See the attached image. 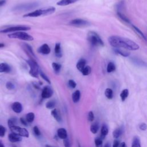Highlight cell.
Masks as SVG:
<instances>
[{"instance_id": "cell-1", "label": "cell", "mask_w": 147, "mask_h": 147, "mask_svg": "<svg viewBox=\"0 0 147 147\" xmlns=\"http://www.w3.org/2000/svg\"><path fill=\"white\" fill-rule=\"evenodd\" d=\"M108 41L114 48H123L130 51H136L140 48V46L133 40L118 36H110Z\"/></svg>"}, {"instance_id": "cell-2", "label": "cell", "mask_w": 147, "mask_h": 147, "mask_svg": "<svg viewBox=\"0 0 147 147\" xmlns=\"http://www.w3.org/2000/svg\"><path fill=\"white\" fill-rule=\"evenodd\" d=\"M55 11L54 7H51L45 9H38L34 11L26 13L24 15V17H37L40 16H47L51 14Z\"/></svg>"}, {"instance_id": "cell-3", "label": "cell", "mask_w": 147, "mask_h": 147, "mask_svg": "<svg viewBox=\"0 0 147 147\" xmlns=\"http://www.w3.org/2000/svg\"><path fill=\"white\" fill-rule=\"evenodd\" d=\"M87 40L93 46L103 47L104 42L100 36L95 32L90 31L87 34Z\"/></svg>"}, {"instance_id": "cell-4", "label": "cell", "mask_w": 147, "mask_h": 147, "mask_svg": "<svg viewBox=\"0 0 147 147\" xmlns=\"http://www.w3.org/2000/svg\"><path fill=\"white\" fill-rule=\"evenodd\" d=\"M27 64L30 67V70H29V74L36 78H38L39 72H40V68L38 64L36 62L35 60L32 59H29L26 60Z\"/></svg>"}, {"instance_id": "cell-5", "label": "cell", "mask_w": 147, "mask_h": 147, "mask_svg": "<svg viewBox=\"0 0 147 147\" xmlns=\"http://www.w3.org/2000/svg\"><path fill=\"white\" fill-rule=\"evenodd\" d=\"M8 37L10 38H18L25 41H32L34 39L31 35L23 31L14 32L13 33L9 34H8Z\"/></svg>"}, {"instance_id": "cell-6", "label": "cell", "mask_w": 147, "mask_h": 147, "mask_svg": "<svg viewBox=\"0 0 147 147\" xmlns=\"http://www.w3.org/2000/svg\"><path fill=\"white\" fill-rule=\"evenodd\" d=\"M10 129L11 132L14 133L21 137H24L26 138H28L29 137V132L25 128L21 127L16 125L10 127Z\"/></svg>"}, {"instance_id": "cell-7", "label": "cell", "mask_w": 147, "mask_h": 147, "mask_svg": "<svg viewBox=\"0 0 147 147\" xmlns=\"http://www.w3.org/2000/svg\"><path fill=\"white\" fill-rule=\"evenodd\" d=\"M30 29V28L29 26H12L9 27L7 28H6L3 30H0V33H9V32H20V31H26L29 30Z\"/></svg>"}, {"instance_id": "cell-8", "label": "cell", "mask_w": 147, "mask_h": 147, "mask_svg": "<svg viewBox=\"0 0 147 147\" xmlns=\"http://www.w3.org/2000/svg\"><path fill=\"white\" fill-rule=\"evenodd\" d=\"M69 24L75 26H78V27H82V26H88L90 25V23L88 21L83 20V19H80V18H77V19H74L72 20L69 22Z\"/></svg>"}, {"instance_id": "cell-9", "label": "cell", "mask_w": 147, "mask_h": 147, "mask_svg": "<svg viewBox=\"0 0 147 147\" xmlns=\"http://www.w3.org/2000/svg\"><path fill=\"white\" fill-rule=\"evenodd\" d=\"M53 94V90L49 86H45L41 92V96L43 99L49 98Z\"/></svg>"}, {"instance_id": "cell-10", "label": "cell", "mask_w": 147, "mask_h": 147, "mask_svg": "<svg viewBox=\"0 0 147 147\" xmlns=\"http://www.w3.org/2000/svg\"><path fill=\"white\" fill-rule=\"evenodd\" d=\"M37 52L42 55H48L51 52V49L48 44H44L38 48Z\"/></svg>"}, {"instance_id": "cell-11", "label": "cell", "mask_w": 147, "mask_h": 147, "mask_svg": "<svg viewBox=\"0 0 147 147\" xmlns=\"http://www.w3.org/2000/svg\"><path fill=\"white\" fill-rule=\"evenodd\" d=\"M8 139L10 142L14 143V142H17L22 141V138L21 136L19 135L14 133H10L8 135Z\"/></svg>"}, {"instance_id": "cell-12", "label": "cell", "mask_w": 147, "mask_h": 147, "mask_svg": "<svg viewBox=\"0 0 147 147\" xmlns=\"http://www.w3.org/2000/svg\"><path fill=\"white\" fill-rule=\"evenodd\" d=\"M11 109L14 112L16 113H20L22 111V106L21 103L15 102L12 104Z\"/></svg>"}, {"instance_id": "cell-13", "label": "cell", "mask_w": 147, "mask_h": 147, "mask_svg": "<svg viewBox=\"0 0 147 147\" xmlns=\"http://www.w3.org/2000/svg\"><path fill=\"white\" fill-rule=\"evenodd\" d=\"M57 134L59 138L60 139H65L68 137L67 131L64 128H59L57 130Z\"/></svg>"}, {"instance_id": "cell-14", "label": "cell", "mask_w": 147, "mask_h": 147, "mask_svg": "<svg viewBox=\"0 0 147 147\" xmlns=\"http://www.w3.org/2000/svg\"><path fill=\"white\" fill-rule=\"evenodd\" d=\"M51 115L55 119V120L56 121L60 122L62 121V118H61L60 112L58 111V110H57L56 109H52V110L51 111Z\"/></svg>"}, {"instance_id": "cell-15", "label": "cell", "mask_w": 147, "mask_h": 147, "mask_svg": "<svg viewBox=\"0 0 147 147\" xmlns=\"http://www.w3.org/2000/svg\"><path fill=\"white\" fill-rule=\"evenodd\" d=\"M123 126H121L119 127H118L117 129H115L113 132V136L114 138H118L123 133Z\"/></svg>"}, {"instance_id": "cell-16", "label": "cell", "mask_w": 147, "mask_h": 147, "mask_svg": "<svg viewBox=\"0 0 147 147\" xmlns=\"http://www.w3.org/2000/svg\"><path fill=\"white\" fill-rule=\"evenodd\" d=\"M11 71L10 66L6 63H1L0 64V72L9 73Z\"/></svg>"}, {"instance_id": "cell-17", "label": "cell", "mask_w": 147, "mask_h": 147, "mask_svg": "<svg viewBox=\"0 0 147 147\" xmlns=\"http://www.w3.org/2000/svg\"><path fill=\"white\" fill-rule=\"evenodd\" d=\"M109 133V129L106 124H103L101 127L100 130V138L103 140L107 135Z\"/></svg>"}, {"instance_id": "cell-18", "label": "cell", "mask_w": 147, "mask_h": 147, "mask_svg": "<svg viewBox=\"0 0 147 147\" xmlns=\"http://www.w3.org/2000/svg\"><path fill=\"white\" fill-rule=\"evenodd\" d=\"M79 0H60L56 3L59 6H67L77 2Z\"/></svg>"}, {"instance_id": "cell-19", "label": "cell", "mask_w": 147, "mask_h": 147, "mask_svg": "<svg viewBox=\"0 0 147 147\" xmlns=\"http://www.w3.org/2000/svg\"><path fill=\"white\" fill-rule=\"evenodd\" d=\"M86 61L85 59H80L77 64H76V68L79 71H82V69L85 67L86 66Z\"/></svg>"}, {"instance_id": "cell-20", "label": "cell", "mask_w": 147, "mask_h": 147, "mask_svg": "<svg viewBox=\"0 0 147 147\" xmlns=\"http://www.w3.org/2000/svg\"><path fill=\"white\" fill-rule=\"evenodd\" d=\"M80 92L79 90H76L72 95V99L74 103H77L80 98Z\"/></svg>"}, {"instance_id": "cell-21", "label": "cell", "mask_w": 147, "mask_h": 147, "mask_svg": "<svg viewBox=\"0 0 147 147\" xmlns=\"http://www.w3.org/2000/svg\"><path fill=\"white\" fill-rule=\"evenodd\" d=\"M132 28H133L134 31L140 37H141L143 40H146V36H145V34L142 33V32L138 28H137V27L135 25H132Z\"/></svg>"}, {"instance_id": "cell-22", "label": "cell", "mask_w": 147, "mask_h": 147, "mask_svg": "<svg viewBox=\"0 0 147 147\" xmlns=\"http://www.w3.org/2000/svg\"><path fill=\"white\" fill-rule=\"evenodd\" d=\"M55 55L57 57H61L62 56L60 43L58 42V43L56 44L55 47Z\"/></svg>"}, {"instance_id": "cell-23", "label": "cell", "mask_w": 147, "mask_h": 147, "mask_svg": "<svg viewBox=\"0 0 147 147\" xmlns=\"http://www.w3.org/2000/svg\"><path fill=\"white\" fill-rule=\"evenodd\" d=\"M114 52L116 53L121 55V56H122L123 57H128L130 55L129 52H128L127 51L121 49L120 48H115L114 49Z\"/></svg>"}, {"instance_id": "cell-24", "label": "cell", "mask_w": 147, "mask_h": 147, "mask_svg": "<svg viewBox=\"0 0 147 147\" xmlns=\"http://www.w3.org/2000/svg\"><path fill=\"white\" fill-rule=\"evenodd\" d=\"M116 69V67H115V64L113 62V61H110L107 65V72L108 73H111V72H114Z\"/></svg>"}, {"instance_id": "cell-25", "label": "cell", "mask_w": 147, "mask_h": 147, "mask_svg": "<svg viewBox=\"0 0 147 147\" xmlns=\"http://www.w3.org/2000/svg\"><path fill=\"white\" fill-rule=\"evenodd\" d=\"M99 128V123L98 122H94L93 123L91 126H90V131H91V133H92L93 134H96L98 131V129Z\"/></svg>"}, {"instance_id": "cell-26", "label": "cell", "mask_w": 147, "mask_h": 147, "mask_svg": "<svg viewBox=\"0 0 147 147\" xmlns=\"http://www.w3.org/2000/svg\"><path fill=\"white\" fill-rule=\"evenodd\" d=\"M131 147H141L140 140L138 137L135 136L134 137L131 144Z\"/></svg>"}, {"instance_id": "cell-27", "label": "cell", "mask_w": 147, "mask_h": 147, "mask_svg": "<svg viewBox=\"0 0 147 147\" xmlns=\"http://www.w3.org/2000/svg\"><path fill=\"white\" fill-rule=\"evenodd\" d=\"M129 95V90L127 89H124L123 90L121 94H120V97L122 101H125L126 99L127 98Z\"/></svg>"}, {"instance_id": "cell-28", "label": "cell", "mask_w": 147, "mask_h": 147, "mask_svg": "<svg viewBox=\"0 0 147 147\" xmlns=\"http://www.w3.org/2000/svg\"><path fill=\"white\" fill-rule=\"evenodd\" d=\"M105 95L107 99H111L113 97V91L112 89H111L110 88H106L105 91Z\"/></svg>"}, {"instance_id": "cell-29", "label": "cell", "mask_w": 147, "mask_h": 147, "mask_svg": "<svg viewBox=\"0 0 147 147\" xmlns=\"http://www.w3.org/2000/svg\"><path fill=\"white\" fill-rule=\"evenodd\" d=\"M34 114L32 112L28 113L25 117V119L28 123H32L34 119Z\"/></svg>"}, {"instance_id": "cell-30", "label": "cell", "mask_w": 147, "mask_h": 147, "mask_svg": "<svg viewBox=\"0 0 147 147\" xmlns=\"http://www.w3.org/2000/svg\"><path fill=\"white\" fill-rule=\"evenodd\" d=\"M52 68L54 70V71L56 73V74H59L60 69H61V65L59 64V63H53L52 64Z\"/></svg>"}, {"instance_id": "cell-31", "label": "cell", "mask_w": 147, "mask_h": 147, "mask_svg": "<svg viewBox=\"0 0 147 147\" xmlns=\"http://www.w3.org/2000/svg\"><path fill=\"white\" fill-rule=\"evenodd\" d=\"M91 68L88 65H86L85 67L81 71L82 74L84 76L88 75L91 73Z\"/></svg>"}, {"instance_id": "cell-32", "label": "cell", "mask_w": 147, "mask_h": 147, "mask_svg": "<svg viewBox=\"0 0 147 147\" xmlns=\"http://www.w3.org/2000/svg\"><path fill=\"white\" fill-rule=\"evenodd\" d=\"M17 122V118L15 117H12V118L9 119V120L7 121V125H8L9 127L10 128L13 126H16Z\"/></svg>"}, {"instance_id": "cell-33", "label": "cell", "mask_w": 147, "mask_h": 147, "mask_svg": "<svg viewBox=\"0 0 147 147\" xmlns=\"http://www.w3.org/2000/svg\"><path fill=\"white\" fill-rule=\"evenodd\" d=\"M55 105H56V102L55 100H51L46 103L45 107L48 109H53L55 107Z\"/></svg>"}, {"instance_id": "cell-34", "label": "cell", "mask_w": 147, "mask_h": 147, "mask_svg": "<svg viewBox=\"0 0 147 147\" xmlns=\"http://www.w3.org/2000/svg\"><path fill=\"white\" fill-rule=\"evenodd\" d=\"M24 48H25L26 52L28 53H29V55H30L31 56H33L34 57H36L34 54V53H33V49H32V48L30 45H29V44H24Z\"/></svg>"}, {"instance_id": "cell-35", "label": "cell", "mask_w": 147, "mask_h": 147, "mask_svg": "<svg viewBox=\"0 0 147 147\" xmlns=\"http://www.w3.org/2000/svg\"><path fill=\"white\" fill-rule=\"evenodd\" d=\"M94 142L95 147H102L103 141L100 137H96L94 140Z\"/></svg>"}, {"instance_id": "cell-36", "label": "cell", "mask_w": 147, "mask_h": 147, "mask_svg": "<svg viewBox=\"0 0 147 147\" xmlns=\"http://www.w3.org/2000/svg\"><path fill=\"white\" fill-rule=\"evenodd\" d=\"M117 15H118V16L122 21H123L124 22H127V23H129V22H130L129 19H128L126 16H125L123 14H122L121 12H119V11H118V12H117Z\"/></svg>"}, {"instance_id": "cell-37", "label": "cell", "mask_w": 147, "mask_h": 147, "mask_svg": "<svg viewBox=\"0 0 147 147\" xmlns=\"http://www.w3.org/2000/svg\"><path fill=\"white\" fill-rule=\"evenodd\" d=\"M39 74H40V75L41 76V77L44 80H45V81H46L47 83H48L49 84H51V81H50L49 79L48 78V77L42 71L40 70Z\"/></svg>"}, {"instance_id": "cell-38", "label": "cell", "mask_w": 147, "mask_h": 147, "mask_svg": "<svg viewBox=\"0 0 147 147\" xmlns=\"http://www.w3.org/2000/svg\"><path fill=\"white\" fill-rule=\"evenodd\" d=\"M33 133H34V134L36 136H40L41 135V131H40L39 128L37 126H35L33 127Z\"/></svg>"}, {"instance_id": "cell-39", "label": "cell", "mask_w": 147, "mask_h": 147, "mask_svg": "<svg viewBox=\"0 0 147 147\" xmlns=\"http://www.w3.org/2000/svg\"><path fill=\"white\" fill-rule=\"evenodd\" d=\"M63 144L65 147H71V144L68 138H66L63 140Z\"/></svg>"}, {"instance_id": "cell-40", "label": "cell", "mask_w": 147, "mask_h": 147, "mask_svg": "<svg viewBox=\"0 0 147 147\" xmlns=\"http://www.w3.org/2000/svg\"><path fill=\"white\" fill-rule=\"evenodd\" d=\"M6 133V128L0 125V137H3L5 136Z\"/></svg>"}, {"instance_id": "cell-41", "label": "cell", "mask_w": 147, "mask_h": 147, "mask_svg": "<svg viewBox=\"0 0 147 147\" xmlns=\"http://www.w3.org/2000/svg\"><path fill=\"white\" fill-rule=\"evenodd\" d=\"M6 87L9 90H13L14 88V85L13 83H11V82H7L6 84Z\"/></svg>"}, {"instance_id": "cell-42", "label": "cell", "mask_w": 147, "mask_h": 147, "mask_svg": "<svg viewBox=\"0 0 147 147\" xmlns=\"http://www.w3.org/2000/svg\"><path fill=\"white\" fill-rule=\"evenodd\" d=\"M94 114L92 111H90L88 113V120L90 122H92L94 121Z\"/></svg>"}, {"instance_id": "cell-43", "label": "cell", "mask_w": 147, "mask_h": 147, "mask_svg": "<svg viewBox=\"0 0 147 147\" xmlns=\"http://www.w3.org/2000/svg\"><path fill=\"white\" fill-rule=\"evenodd\" d=\"M68 86L71 87V88H74L76 87V82L73 80H69L68 81Z\"/></svg>"}, {"instance_id": "cell-44", "label": "cell", "mask_w": 147, "mask_h": 147, "mask_svg": "<svg viewBox=\"0 0 147 147\" xmlns=\"http://www.w3.org/2000/svg\"><path fill=\"white\" fill-rule=\"evenodd\" d=\"M139 128L141 130H146L147 129V125L145 123H141L139 125Z\"/></svg>"}, {"instance_id": "cell-45", "label": "cell", "mask_w": 147, "mask_h": 147, "mask_svg": "<svg viewBox=\"0 0 147 147\" xmlns=\"http://www.w3.org/2000/svg\"><path fill=\"white\" fill-rule=\"evenodd\" d=\"M20 122H21V123L22 124V125H25V126H28V122H27V121L26 120V119L25 118H22V117H21V118H20Z\"/></svg>"}, {"instance_id": "cell-46", "label": "cell", "mask_w": 147, "mask_h": 147, "mask_svg": "<svg viewBox=\"0 0 147 147\" xmlns=\"http://www.w3.org/2000/svg\"><path fill=\"white\" fill-rule=\"evenodd\" d=\"M119 141L118 140H115L113 142V147H119V145L120 144L119 143Z\"/></svg>"}, {"instance_id": "cell-47", "label": "cell", "mask_w": 147, "mask_h": 147, "mask_svg": "<svg viewBox=\"0 0 147 147\" xmlns=\"http://www.w3.org/2000/svg\"><path fill=\"white\" fill-rule=\"evenodd\" d=\"M6 0H0V6L4 5L6 3Z\"/></svg>"}, {"instance_id": "cell-48", "label": "cell", "mask_w": 147, "mask_h": 147, "mask_svg": "<svg viewBox=\"0 0 147 147\" xmlns=\"http://www.w3.org/2000/svg\"><path fill=\"white\" fill-rule=\"evenodd\" d=\"M121 147H127V146H126V144H125V142H122V143L121 144Z\"/></svg>"}, {"instance_id": "cell-49", "label": "cell", "mask_w": 147, "mask_h": 147, "mask_svg": "<svg viewBox=\"0 0 147 147\" xmlns=\"http://www.w3.org/2000/svg\"><path fill=\"white\" fill-rule=\"evenodd\" d=\"M104 147H111V146H110V144L109 143H106L105 144V145L104 146Z\"/></svg>"}, {"instance_id": "cell-50", "label": "cell", "mask_w": 147, "mask_h": 147, "mask_svg": "<svg viewBox=\"0 0 147 147\" xmlns=\"http://www.w3.org/2000/svg\"><path fill=\"white\" fill-rule=\"evenodd\" d=\"M0 147H5L4 144H3V142L0 140Z\"/></svg>"}, {"instance_id": "cell-51", "label": "cell", "mask_w": 147, "mask_h": 147, "mask_svg": "<svg viewBox=\"0 0 147 147\" xmlns=\"http://www.w3.org/2000/svg\"><path fill=\"white\" fill-rule=\"evenodd\" d=\"M5 47V44L3 43H0V48H3Z\"/></svg>"}, {"instance_id": "cell-52", "label": "cell", "mask_w": 147, "mask_h": 147, "mask_svg": "<svg viewBox=\"0 0 147 147\" xmlns=\"http://www.w3.org/2000/svg\"><path fill=\"white\" fill-rule=\"evenodd\" d=\"M45 147H53V146H51V145H45Z\"/></svg>"}, {"instance_id": "cell-53", "label": "cell", "mask_w": 147, "mask_h": 147, "mask_svg": "<svg viewBox=\"0 0 147 147\" xmlns=\"http://www.w3.org/2000/svg\"><path fill=\"white\" fill-rule=\"evenodd\" d=\"M78 147H81V146H80V145L79 144H78Z\"/></svg>"}]
</instances>
